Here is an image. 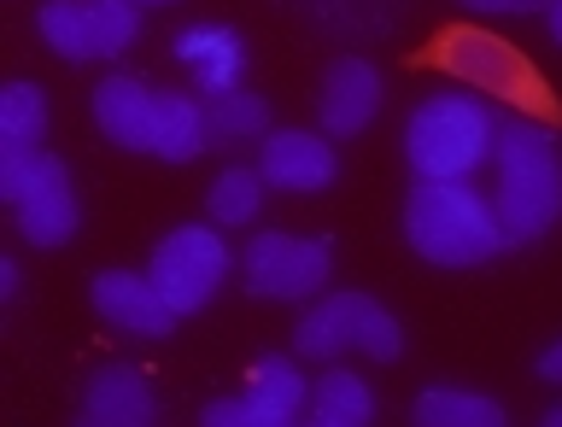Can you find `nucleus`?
Here are the masks:
<instances>
[{"mask_svg": "<svg viewBox=\"0 0 562 427\" xmlns=\"http://www.w3.org/2000/svg\"><path fill=\"white\" fill-rule=\"evenodd\" d=\"M492 165H498L492 211H498V223H504V240L509 246H539L562 223V141H557V130L533 112L498 117Z\"/></svg>", "mask_w": 562, "mask_h": 427, "instance_id": "nucleus-1", "label": "nucleus"}, {"mask_svg": "<svg viewBox=\"0 0 562 427\" xmlns=\"http://www.w3.org/2000/svg\"><path fill=\"white\" fill-rule=\"evenodd\" d=\"M404 246L434 270H481L504 252V223L492 211V193L474 182H411L404 193Z\"/></svg>", "mask_w": 562, "mask_h": 427, "instance_id": "nucleus-2", "label": "nucleus"}, {"mask_svg": "<svg viewBox=\"0 0 562 427\" xmlns=\"http://www.w3.org/2000/svg\"><path fill=\"white\" fill-rule=\"evenodd\" d=\"M498 112L474 88H439L422 94L404 117V158L422 182H474V170L492 165Z\"/></svg>", "mask_w": 562, "mask_h": 427, "instance_id": "nucleus-3", "label": "nucleus"}, {"mask_svg": "<svg viewBox=\"0 0 562 427\" xmlns=\"http://www.w3.org/2000/svg\"><path fill=\"white\" fill-rule=\"evenodd\" d=\"M293 351L299 358H316V363H340L346 351H363L375 363H398L404 358V323L375 293H358V288L316 293L293 328Z\"/></svg>", "mask_w": 562, "mask_h": 427, "instance_id": "nucleus-4", "label": "nucleus"}, {"mask_svg": "<svg viewBox=\"0 0 562 427\" xmlns=\"http://www.w3.org/2000/svg\"><path fill=\"white\" fill-rule=\"evenodd\" d=\"M240 281L263 305H311L334 281L328 235H293V228H263L240 252Z\"/></svg>", "mask_w": 562, "mask_h": 427, "instance_id": "nucleus-5", "label": "nucleus"}, {"mask_svg": "<svg viewBox=\"0 0 562 427\" xmlns=\"http://www.w3.org/2000/svg\"><path fill=\"white\" fill-rule=\"evenodd\" d=\"M428 65L463 77V88L492 100H509L516 112H551V94H544V77L521 59L509 42H498L492 30H446L428 53Z\"/></svg>", "mask_w": 562, "mask_h": 427, "instance_id": "nucleus-6", "label": "nucleus"}, {"mask_svg": "<svg viewBox=\"0 0 562 427\" xmlns=\"http://www.w3.org/2000/svg\"><path fill=\"white\" fill-rule=\"evenodd\" d=\"M228 263H235V252H228L217 223H182L153 246L147 276H153V288L170 299L176 316H193L217 299V288L228 281Z\"/></svg>", "mask_w": 562, "mask_h": 427, "instance_id": "nucleus-7", "label": "nucleus"}, {"mask_svg": "<svg viewBox=\"0 0 562 427\" xmlns=\"http://www.w3.org/2000/svg\"><path fill=\"white\" fill-rule=\"evenodd\" d=\"M305 398H311V381L299 375V363L281 358V351H258L246 386L228 398H211L200 422L205 427H293L305 416Z\"/></svg>", "mask_w": 562, "mask_h": 427, "instance_id": "nucleus-8", "label": "nucleus"}, {"mask_svg": "<svg viewBox=\"0 0 562 427\" xmlns=\"http://www.w3.org/2000/svg\"><path fill=\"white\" fill-rule=\"evenodd\" d=\"M12 223L35 252H59V246L77 240L82 228V205H77V182H70V165L59 153H42L30 188L12 200Z\"/></svg>", "mask_w": 562, "mask_h": 427, "instance_id": "nucleus-9", "label": "nucleus"}, {"mask_svg": "<svg viewBox=\"0 0 562 427\" xmlns=\"http://www.w3.org/2000/svg\"><path fill=\"white\" fill-rule=\"evenodd\" d=\"M258 176L276 193H293V200H311V193H328L334 176H340V147L323 130H270L258 141Z\"/></svg>", "mask_w": 562, "mask_h": 427, "instance_id": "nucleus-10", "label": "nucleus"}, {"mask_svg": "<svg viewBox=\"0 0 562 427\" xmlns=\"http://www.w3.org/2000/svg\"><path fill=\"white\" fill-rule=\"evenodd\" d=\"M88 305L105 328L130 334V340H170L182 316L170 311V299L153 288V276L140 270H100L88 276Z\"/></svg>", "mask_w": 562, "mask_h": 427, "instance_id": "nucleus-11", "label": "nucleus"}, {"mask_svg": "<svg viewBox=\"0 0 562 427\" xmlns=\"http://www.w3.org/2000/svg\"><path fill=\"white\" fill-rule=\"evenodd\" d=\"M316 117H323V135H334V141L363 135L381 117V70L358 59V53L328 59L323 77H316Z\"/></svg>", "mask_w": 562, "mask_h": 427, "instance_id": "nucleus-12", "label": "nucleus"}, {"mask_svg": "<svg viewBox=\"0 0 562 427\" xmlns=\"http://www.w3.org/2000/svg\"><path fill=\"white\" fill-rule=\"evenodd\" d=\"M158 411H165V404H158L153 381L140 375L135 363H100L94 375L82 381L77 422L82 427H153Z\"/></svg>", "mask_w": 562, "mask_h": 427, "instance_id": "nucleus-13", "label": "nucleus"}, {"mask_svg": "<svg viewBox=\"0 0 562 427\" xmlns=\"http://www.w3.org/2000/svg\"><path fill=\"white\" fill-rule=\"evenodd\" d=\"M88 112H94V130L112 141L117 153H153V88L140 77L112 70L105 82H94Z\"/></svg>", "mask_w": 562, "mask_h": 427, "instance_id": "nucleus-14", "label": "nucleus"}, {"mask_svg": "<svg viewBox=\"0 0 562 427\" xmlns=\"http://www.w3.org/2000/svg\"><path fill=\"white\" fill-rule=\"evenodd\" d=\"M211 112L188 88H153V158L165 165H193L211 147Z\"/></svg>", "mask_w": 562, "mask_h": 427, "instance_id": "nucleus-15", "label": "nucleus"}, {"mask_svg": "<svg viewBox=\"0 0 562 427\" xmlns=\"http://www.w3.org/2000/svg\"><path fill=\"white\" fill-rule=\"evenodd\" d=\"M305 416L316 427H363L375 416V393L358 369L346 363H323V375L311 381V398H305Z\"/></svg>", "mask_w": 562, "mask_h": 427, "instance_id": "nucleus-16", "label": "nucleus"}, {"mask_svg": "<svg viewBox=\"0 0 562 427\" xmlns=\"http://www.w3.org/2000/svg\"><path fill=\"white\" fill-rule=\"evenodd\" d=\"M263 193H270V182L258 176V165H228L205 188V217L217 228H246L263 211Z\"/></svg>", "mask_w": 562, "mask_h": 427, "instance_id": "nucleus-17", "label": "nucleus"}, {"mask_svg": "<svg viewBox=\"0 0 562 427\" xmlns=\"http://www.w3.org/2000/svg\"><path fill=\"white\" fill-rule=\"evenodd\" d=\"M411 416L422 427H504V404L469 393V386H428V393H416Z\"/></svg>", "mask_w": 562, "mask_h": 427, "instance_id": "nucleus-18", "label": "nucleus"}, {"mask_svg": "<svg viewBox=\"0 0 562 427\" xmlns=\"http://www.w3.org/2000/svg\"><path fill=\"white\" fill-rule=\"evenodd\" d=\"M176 59L200 65L205 94H223V88H235V77H240V42L223 30H182L176 35Z\"/></svg>", "mask_w": 562, "mask_h": 427, "instance_id": "nucleus-19", "label": "nucleus"}, {"mask_svg": "<svg viewBox=\"0 0 562 427\" xmlns=\"http://www.w3.org/2000/svg\"><path fill=\"white\" fill-rule=\"evenodd\" d=\"M47 123H53V105H47V88L18 77L0 88V141H24V147H42L47 141Z\"/></svg>", "mask_w": 562, "mask_h": 427, "instance_id": "nucleus-20", "label": "nucleus"}, {"mask_svg": "<svg viewBox=\"0 0 562 427\" xmlns=\"http://www.w3.org/2000/svg\"><path fill=\"white\" fill-rule=\"evenodd\" d=\"M211 112V135L217 141H263L270 135V100L252 94V88H223V94L205 100Z\"/></svg>", "mask_w": 562, "mask_h": 427, "instance_id": "nucleus-21", "label": "nucleus"}, {"mask_svg": "<svg viewBox=\"0 0 562 427\" xmlns=\"http://www.w3.org/2000/svg\"><path fill=\"white\" fill-rule=\"evenodd\" d=\"M35 30H42V42L59 53V59H70V65L94 59V30H88V7H82V0H42Z\"/></svg>", "mask_w": 562, "mask_h": 427, "instance_id": "nucleus-22", "label": "nucleus"}, {"mask_svg": "<svg viewBox=\"0 0 562 427\" xmlns=\"http://www.w3.org/2000/svg\"><path fill=\"white\" fill-rule=\"evenodd\" d=\"M88 30H94V59H123L140 35V7L135 0H82Z\"/></svg>", "mask_w": 562, "mask_h": 427, "instance_id": "nucleus-23", "label": "nucleus"}, {"mask_svg": "<svg viewBox=\"0 0 562 427\" xmlns=\"http://www.w3.org/2000/svg\"><path fill=\"white\" fill-rule=\"evenodd\" d=\"M35 165H42V147H24V141H0V200H18L30 188Z\"/></svg>", "mask_w": 562, "mask_h": 427, "instance_id": "nucleus-24", "label": "nucleus"}, {"mask_svg": "<svg viewBox=\"0 0 562 427\" xmlns=\"http://www.w3.org/2000/svg\"><path fill=\"white\" fill-rule=\"evenodd\" d=\"M457 7L481 18H527V12H544V0H457Z\"/></svg>", "mask_w": 562, "mask_h": 427, "instance_id": "nucleus-25", "label": "nucleus"}, {"mask_svg": "<svg viewBox=\"0 0 562 427\" xmlns=\"http://www.w3.org/2000/svg\"><path fill=\"white\" fill-rule=\"evenodd\" d=\"M533 375H539L544 386H562V340H551V346L533 358Z\"/></svg>", "mask_w": 562, "mask_h": 427, "instance_id": "nucleus-26", "label": "nucleus"}, {"mask_svg": "<svg viewBox=\"0 0 562 427\" xmlns=\"http://www.w3.org/2000/svg\"><path fill=\"white\" fill-rule=\"evenodd\" d=\"M0 299H18V258H0Z\"/></svg>", "mask_w": 562, "mask_h": 427, "instance_id": "nucleus-27", "label": "nucleus"}, {"mask_svg": "<svg viewBox=\"0 0 562 427\" xmlns=\"http://www.w3.org/2000/svg\"><path fill=\"white\" fill-rule=\"evenodd\" d=\"M544 30H551V42L562 47V0H544Z\"/></svg>", "mask_w": 562, "mask_h": 427, "instance_id": "nucleus-28", "label": "nucleus"}, {"mask_svg": "<svg viewBox=\"0 0 562 427\" xmlns=\"http://www.w3.org/2000/svg\"><path fill=\"white\" fill-rule=\"evenodd\" d=\"M544 427H562V404H551V411H544Z\"/></svg>", "mask_w": 562, "mask_h": 427, "instance_id": "nucleus-29", "label": "nucleus"}, {"mask_svg": "<svg viewBox=\"0 0 562 427\" xmlns=\"http://www.w3.org/2000/svg\"><path fill=\"white\" fill-rule=\"evenodd\" d=\"M135 7H170V0H135Z\"/></svg>", "mask_w": 562, "mask_h": 427, "instance_id": "nucleus-30", "label": "nucleus"}]
</instances>
